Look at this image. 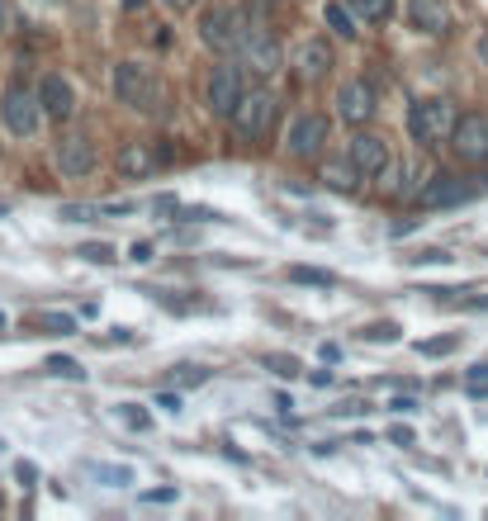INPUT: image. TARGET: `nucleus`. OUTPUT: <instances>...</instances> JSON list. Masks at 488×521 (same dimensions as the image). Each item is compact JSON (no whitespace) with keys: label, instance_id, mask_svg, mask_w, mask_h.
<instances>
[{"label":"nucleus","instance_id":"nucleus-30","mask_svg":"<svg viewBox=\"0 0 488 521\" xmlns=\"http://www.w3.org/2000/svg\"><path fill=\"white\" fill-rule=\"evenodd\" d=\"M119 417H124L128 427H133V432H143L147 422H152V417H147L143 408H138V403H119Z\"/></svg>","mask_w":488,"mask_h":521},{"label":"nucleus","instance_id":"nucleus-31","mask_svg":"<svg viewBox=\"0 0 488 521\" xmlns=\"http://www.w3.org/2000/svg\"><path fill=\"white\" fill-rule=\"evenodd\" d=\"M204 379H209L204 365H176V384H204Z\"/></svg>","mask_w":488,"mask_h":521},{"label":"nucleus","instance_id":"nucleus-38","mask_svg":"<svg viewBox=\"0 0 488 521\" xmlns=\"http://www.w3.org/2000/svg\"><path fill=\"white\" fill-rule=\"evenodd\" d=\"M389 441H398V446H413V432H408V427H394V432H389Z\"/></svg>","mask_w":488,"mask_h":521},{"label":"nucleus","instance_id":"nucleus-6","mask_svg":"<svg viewBox=\"0 0 488 521\" xmlns=\"http://www.w3.org/2000/svg\"><path fill=\"white\" fill-rule=\"evenodd\" d=\"M38 114H43V105H38V90L10 86L5 95H0V119H5V128H10L15 138H29V133H34Z\"/></svg>","mask_w":488,"mask_h":521},{"label":"nucleus","instance_id":"nucleus-17","mask_svg":"<svg viewBox=\"0 0 488 521\" xmlns=\"http://www.w3.org/2000/svg\"><path fill=\"white\" fill-rule=\"evenodd\" d=\"M318 180H323L327 190H342V195H351V190L361 185V166L351 162V157H332V162H323Z\"/></svg>","mask_w":488,"mask_h":521},{"label":"nucleus","instance_id":"nucleus-41","mask_svg":"<svg viewBox=\"0 0 488 521\" xmlns=\"http://www.w3.org/2000/svg\"><path fill=\"white\" fill-rule=\"evenodd\" d=\"M479 57H484V67H488V34L479 38Z\"/></svg>","mask_w":488,"mask_h":521},{"label":"nucleus","instance_id":"nucleus-16","mask_svg":"<svg viewBox=\"0 0 488 521\" xmlns=\"http://www.w3.org/2000/svg\"><path fill=\"white\" fill-rule=\"evenodd\" d=\"M38 105H43L48 119H67V114L76 109V95H72V86H67L62 76H43V86H38Z\"/></svg>","mask_w":488,"mask_h":521},{"label":"nucleus","instance_id":"nucleus-34","mask_svg":"<svg viewBox=\"0 0 488 521\" xmlns=\"http://www.w3.org/2000/svg\"><path fill=\"white\" fill-rule=\"evenodd\" d=\"M143 503H176V488H152L143 493Z\"/></svg>","mask_w":488,"mask_h":521},{"label":"nucleus","instance_id":"nucleus-14","mask_svg":"<svg viewBox=\"0 0 488 521\" xmlns=\"http://www.w3.org/2000/svg\"><path fill=\"white\" fill-rule=\"evenodd\" d=\"M408 24H413L417 34L441 38L451 29V5L446 0H408Z\"/></svg>","mask_w":488,"mask_h":521},{"label":"nucleus","instance_id":"nucleus-10","mask_svg":"<svg viewBox=\"0 0 488 521\" xmlns=\"http://www.w3.org/2000/svg\"><path fill=\"white\" fill-rule=\"evenodd\" d=\"M57 166H62V176L67 180H81V176H91L95 166H100V152H95L91 138L72 133V138L57 143Z\"/></svg>","mask_w":488,"mask_h":521},{"label":"nucleus","instance_id":"nucleus-9","mask_svg":"<svg viewBox=\"0 0 488 521\" xmlns=\"http://www.w3.org/2000/svg\"><path fill=\"white\" fill-rule=\"evenodd\" d=\"M474 190H479V185H470V180L451 176V171H441V176H432L427 185H422L417 204H422V209H451V204H465V199H470Z\"/></svg>","mask_w":488,"mask_h":521},{"label":"nucleus","instance_id":"nucleus-3","mask_svg":"<svg viewBox=\"0 0 488 521\" xmlns=\"http://www.w3.org/2000/svg\"><path fill=\"white\" fill-rule=\"evenodd\" d=\"M275 124V95L271 90H247L242 100H237L233 109V128L237 138H247V143H256V138H266Z\"/></svg>","mask_w":488,"mask_h":521},{"label":"nucleus","instance_id":"nucleus-37","mask_svg":"<svg viewBox=\"0 0 488 521\" xmlns=\"http://www.w3.org/2000/svg\"><path fill=\"white\" fill-rule=\"evenodd\" d=\"M133 261H152V242H133Z\"/></svg>","mask_w":488,"mask_h":521},{"label":"nucleus","instance_id":"nucleus-12","mask_svg":"<svg viewBox=\"0 0 488 521\" xmlns=\"http://www.w3.org/2000/svg\"><path fill=\"white\" fill-rule=\"evenodd\" d=\"M337 114L346 124H370L375 119V86L370 81H346L337 90Z\"/></svg>","mask_w":488,"mask_h":521},{"label":"nucleus","instance_id":"nucleus-36","mask_svg":"<svg viewBox=\"0 0 488 521\" xmlns=\"http://www.w3.org/2000/svg\"><path fill=\"white\" fill-rule=\"evenodd\" d=\"M157 408H166V413H181V398H176V394H162V398H157Z\"/></svg>","mask_w":488,"mask_h":521},{"label":"nucleus","instance_id":"nucleus-13","mask_svg":"<svg viewBox=\"0 0 488 521\" xmlns=\"http://www.w3.org/2000/svg\"><path fill=\"white\" fill-rule=\"evenodd\" d=\"M351 162L361 166V176H384V166L394 162V152H389V143L375 138V133H356V138H351Z\"/></svg>","mask_w":488,"mask_h":521},{"label":"nucleus","instance_id":"nucleus-24","mask_svg":"<svg viewBox=\"0 0 488 521\" xmlns=\"http://www.w3.org/2000/svg\"><path fill=\"white\" fill-rule=\"evenodd\" d=\"M38 327H43V332H57V337H72L76 318H72V313H43V318H38Z\"/></svg>","mask_w":488,"mask_h":521},{"label":"nucleus","instance_id":"nucleus-11","mask_svg":"<svg viewBox=\"0 0 488 521\" xmlns=\"http://www.w3.org/2000/svg\"><path fill=\"white\" fill-rule=\"evenodd\" d=\"M327 143V119L323 114H299L290 124V138H285V147H290V157H318Z\"/></svg>","mask_w":488,"mask_h":521},{"label":"nucleus","instance_id":"nucleus-4","mask_svg":"<svg viewBox=\"0 0 488 521\" xmlns=\"http://www.w3.org/2000/svg\"><path fill=\"white\" fill-rule=\"evenodd\" d=\"M242 34H247V19L228 10V5H214V10H204L199 19V38L214 48V53H237L242 48Z\"/></svg>","mask_w":488,"mask_h":521},{"label":"nucleus","instance_id":"nucleus-27","mask_svg":"<svg viewBox=\"0 0 488 521\" xmlns=\"http://www.w3.org/2000/svg\"><path fill=\"white\" fill-rule=\"evenodd\" d=\"M460 337H432V342H417V356H451Z\"/></svg>","mask_w":488,"mask_h":521},{"label":"nucleus","instance_id":"nucleus-40","mask_svg":"<svg viewBox=\"0 0 488 521\" xmlns=\"http://www.w3.org/2000/svg\"><path fill=\"white\" fill-rule=\"evenodd\" d=\"M470 379H474V384H484V379H488V360H479V365H474Z\"/></svg>","mask_w":488,"mask_h":521},{"label":"nucleus","instance_id":"nucleus-8","mask_svg":"<svg viewBox=\"0 0 488 521\" xmlns=\"http://www.w3.org/2000/svg\"><path fill=\"white\" fill-rule=\"evenodd\" d=\"M209 109L214 114H223V119H233V109H237V100L247 95V86H242V67H233V62H223V67H214L209 72Z\"/></svg>","mask_w":488,"mask_h":521},{"label":"nucleus","instance_id":"nucleus-18","mask_svg":"<svg viewBox=\"0 0 488 521\" xmlns=\"http://www.w3.org/2000/svg\"><path fill=\"white\" fill-rule=\"evenodd\" d=\"M119 171H124V176H152V171H157V152H147L143 143H128L124 152H119Z\"/></svg>","mask_w":488,"mask_h":521},{"label":"nucleus","instance_id":"nucleus-25","mask_svg":"<svg viewBox=\"0 0 488 521\" xmlns=\"http://www.w3.org/2000/svg\"><path fill=\"white\" fill-rule=\"evenodd\" d=\"M290 280L294 285H318V289L332 285V275L327 270H313V266H290Z\"/></svg>","mask_w":488,"mask_h":521},{"label":"nucleus","instance_id":"nucleus-29","mask_svg":"<svg viewBox=\"0 0 488 521\" xmlns=\"http://www.w3.org/2000/svg\"><path fill=\"white\" fill-rule=\"evenodd\" d=\"M361 337L365 342H398V323H370Z\"/></svg>","mask_w":488,"mask_h":521},{"label":"nucleus","instance_id":"nucleus-26","mask_svg":"<svg viewBox=\"0 0 488 521\" xmlns=\"http://www.w3.org/2000/svg\"><path fill=\"white\" fill-rule=\"evenodd\" d=\"M95 214H100V204H62V209H57L62 223H91Z\"/></svg>","mask_w":488,"mask_h":521},{"label":"nucleus","instance_id":"nucleus-23","mask_svg":"<svg viewBox=\"0 0 488 521\" xmlns=\"http://www.w3.org/2000/svg\"><path fill=\"white\" fill-rule=\"evenodd\" d=\"M346 5L361 19H389V10H394V0H346Z\"/></svg>","mask_w":488,"mask_h":521},{"label":"nucleus","instance_id":"nucleus-39","mask_svg":"<svg viewBox=\"0 0 488 521\" xmlns=\"http://www.w3.org/2000/svg\"><path fill=\"white\" fill-rule=\"evenodd\" d=\"M10 19H15V10H10V0H0V34L10 29Z\"/></svg>","mask_w":488,"mask_h":521},{"label":"nucleus","instance_id":"nucleus-20","mask_svg":"<svg viewBox=\"0 0 488 521\" xmlns=\"http://www.w3.org/2000/svg\"><path fill=\"white\" fill-rule=\"evenodd\" d=\"M86 474H91V479H100V484H109V488L133 484V469H128V465H86Z\"/></svg>","mask_w":488,"mask_h":521},{"label":"nucleus","instance_id":"nucleus-43","mask_svg":"<svg viewBox=\"0 0 488 521\" xmlns=\"http://www.w3.org/2000/svg\"><path fill=\"white\" fill-rule=\"evenodd\" d=\"M38 5H67V0H38Z\"/></svg>","mask_w":488,"mask_h":521},{"label":"nucleus","instance_id":"nucleus-7","mask_svg":"<svg viewBox=\"0 0 488 521\" xmlns=\"http://www.w3.org/2000/svg\"><path fill=\"white\" fill-rule=\"evenodd\" d=\"M242 62L252 67V72H261V76H271L275 67H280V43H275V34L261 24V19H252L247 24V34H242Z\"/></svg>","mask_w":488,"mask_h":521},{"label":"nucleus","instance_id":"nucleus-5","mask_svg":"<svg viewBox=\"0 0 488 521\" xmlns=\"http://www.w3.org/2000/svg\"><path fill=\"white\" fill-rule=\"evenodd\" d=\"M451 152L465 166L488 162V114H479V109L460 114V124H455V133H451Z\"/></svg>","mask_w":488,"mask_h":521},{"label":"nucleus","instance_id":"nucleus-22","mask_svg":"<svg viewBox=\"0 0 488 521\" xmlns=\"http://www.w3.org/2000/svg\"><path fill=\"white\" fill-rule=\"evenodd\" d=\"M43 370L57 375V379H86V370H81L72 356H48V360H43Z\"/></svg>","mask_w":488,"mask_h":521},{"label":"nucleus","instance_id":"nucleus-42","mask_svg":"<svg viewBox=\"0 0 488 521\" xmlns=\"http://www.w3.org/2000/svg\"><path fill=\"white\" fill-rule=\"evenodd\" d=\"M166 5H176V10H185V5H190V0H166Z\"/></svg>","mask_w":488,"mask_h":521},{"label":"nucleus","instance_id":"nucleus-19","mask_svg":"<svg viewBox=\"0 0 488 521\" xmlns=\"http://www.w3.org/2000/svg\"><path fill=\"white\" fill-rule=\"evenodd\" d=\"M327 24H332V34L351 38L356 34V10H346L342 0H332V5H327Z\"/></svg>","mask_w":488,"mask_h":521},{"label":"nucleus","instance_id":"nucleus-28","mask_svg":"<svg viewBox=\"0 0 488 521\" xmlns=\"http://www.w3.org/2000/svg\"><path fill=\"white\" fill-rule=\"evenodd\" d=\"M266 370H275L280 379L304 375V370H299V360H294V356H280V351H275V356H266Z\"/></svg>","mask_w":488,"mask_h":521},{"label":"nucleus","instance_id":"nucleus-15","mask_svg":"<svg viewBox=\"0 0 488 521\" xmlns=\"http://www.w3.org/2000/svg\"><path fill=\"white\" fill-rule=\"evenodd\" d=\"M294 67H299V81H323L332 72V43L327 38H308L299 57H294Z\"/></svg>","mask_w":488,"mask_h":521},{"label":"nucleus","instance_id":"nucleus-33","mask_svg":"<svg viewBox=\"0 0 488 521\" xmlns=\"http://www.w3.org/2000/svg\"><path fill=\"white\" fill-rule=\"evenodd\" d=\"M15 474H19V484H29V488L38 484V469L29 465V460H19V465H15Z\"/></svg>","mask_w":488,"mask_h":521},{"label":"nucleus","instance_id":"nucleus-32","mask_svg":"<svg viewBox=\"0 0 488 521\" xmlns=\"http://www.w3.org/2000/svg\"><path fill=\"white\" fill-rule=\"evenodd\" d=\"M408 261H413V266H446L451 256L446 252H417V256H408Z\"/></svg>","mask_w":488,"mask_h":521},{"label":"nucleus","instance_id":"nucleus-21","mask_svg":"<svg viewBox=\"0 0 488 521\" xmlns=\"http://www.w3.org/2000/svg\"><path fill=\"white\" fill-rule=\"evenodd\" d=\"M76 256H81V261H91V266H109V261H119V252H114L109 242H81Z\"/></svg>","mask_w":488,"mask_h":521},{"label":"nucleus","instance_id":"nucleus-35","mask_svg":"<svg viewBox=\"0 0 488 521\" xmlns=\"http://www.w3.org/2000/svg\"><path fill=\"white\" fill-rule=\"evenodd\" d=\"M152 209H157V214H181V204H176V199H171V195L152 199Z\"/></svg>","mask_w":488,"mask_h":521},{"label":"nucleus","instance_id":"nucleus-2","mask_svg":"<svg viewBox=\"0 0 488 521\" xmlns=\"http://www.w3.org/2000/svg\"><path fill=\"white\" fill-rule=\"evenodd\" d=\"M114 95L133 105L138 114H157L162 109V81L147 72L143 62H119L114 67Z\"/></svg>","mask_w":488,"mask_h":521},{"label":"nucleus","instance_id":"nucleus-1","mask_svg":"<svg viewBox=\"0 0 488 521\" xmlns=\"http://www.w3.org/2000/svg\"><path fill=\"white\" fill-rule=\"evenodd\" d=\"M455 124H460V109H455V100H446V95L417 100V105L408 109V133H413V138H417L422 147L451 143Z\"/></svg>","mask_w":488,"mask_h":521}]
</instances>
